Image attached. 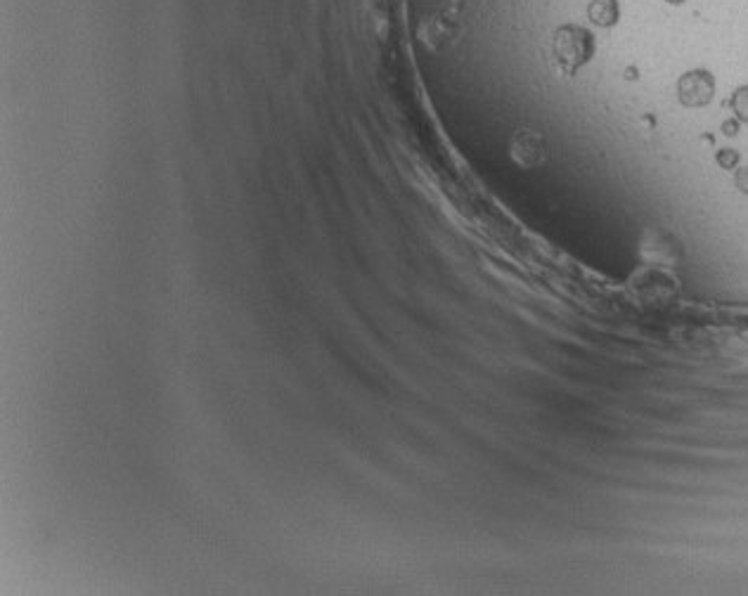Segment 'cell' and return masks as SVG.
I'll return each mask as SVG.
<instances>
[{"instance_id": "1", "label": "cell", "mask_w": 748, "mask_h": 596, "mask_svg": "<svg viewBox=\"0 0 748 596\" xmlns=\"http://www.w3.org/2000/svg\"><path fill=\"white\" fill-rule=\"evenodd\" d=\"M552 50L564 76H576V71L585 67L595 55V36L576 24H564L554 34Z\"/></svg>"}, {"instance_id": "2", "label": "cell", "mask_w": 748, "mask_h": 596, "mask_svg": "<svg viewBox=\"0 0 748 596\" xmlns=\"http://www.w3.org/2000/svg\"><path fill=\"white\" fill-rule=\"evenodd\" d=\"M677 95H680V102L685 107H706L715 95V79L711 76V71H687V74L677 81Z\"/></svg>"}, {"instance_id": "3", "label": "cell", "mask_w": 748, "mask_h": 596, "mask_svg": "<svg viewBox=\"0 0 748 596\" xmlns=\"http://www.w3.org/2000/svg\"><path fill=\"white\" fill-rule=\"evenodd\" d=\"M588 15L597 27H614L618 22V3L616 0H592Z\"/></svg>"}, {"instance_id": "4", "label": "cell", "mask_w": 748, "mask_h": 596, "mask_svg": "<svg viewBox=\"0 0 748 596\" xmlns=\"http://www.w3.org/2000/svg\"><path fill=\"white\" fill-rule=\"evenodd\" d=\"M732 109L739 121L748 123V86H741L732 97Z\"/></svg>"}, {"instance_id": "5", "label": "cell", "mask_w": 748, "mask_h": 596, "mask_svg": "<svg viewBox=\"0 0 748 596\" xmlns=\"http://www.w3.org/2000/svg\"><path fill=\"white\" fill-rule=\"evenodd\" d=\"M718 164L722 168H734L739 164V154L732 152V149H722V152L718 154Z\"/></svg>"}, {"instance_id": "6", "label": "cell", "mask_w": 748, "mask_h": 596, "mask_svg": "<svg viewBox=\"0 0 748 596\" xmlns=\"http://www.w3.org/2000/svg\"><path fill=\"white\" fill-rule=\"evenodd\" d=\"M734 183H737L741 192L748 194V168H741V171H737V176H734Z\"/></svg>"}, {"instance_id": "7", "label": "cell", "mask_w": 748, "mask_h": 596, "mask_svg": "<svg viewBox=\"0 0 748 596\" xmlns=\"http://www.w3.org/2000/svg\"><path fill=\"white\" fill-rule=\"evenodd\" d=\"M670 3H673V5H677V3H685V0H670Z\"/></svg>"}]
</instances>
